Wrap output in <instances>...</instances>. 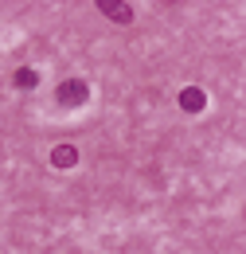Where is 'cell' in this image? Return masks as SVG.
<instances>
[{
	"mask_svg": "<svg viewBox=\"0 0 246 254\" xmlns=\"http://www.w3.org/2000/svg\"><path fill=\"white\" fill-rule=\"evenodd\" d=\"M94 4H98V12H102V16H106V20H114V24H133V8H129V4H125V0H94Z\"/></svg>",
	"mask_w": 246,
	"mask_h": 254,
	"instance_id": "cell-1",
	"label": "cell"
},
{
	"mask_svg": "<svg viewBox=\"0 0 246 254\" xmlns=\"http://www.w3.org/2000/svg\"><path fill=\"white\" fill-rule=\"evenodd\" d=\"M86 94H90V90H86V82H82V78L62 82V86H59V102H62V106H82V102H86Z\"/></svg>",
	"mask_w": 246,
	"mask_h": 254,
	"instance_id": "cell-2",
	"label": "cell"
},
{
	"mask_svg": "<svg viewBox=\"0 0 246 254\" xmlns=\"http://www.w3.org/2000/svg\"><path fill=\"white\" fill-rule=\"evenodd\" d=\"M207 106V94L199 90V86H184L180 90V110H187V114H199Z\"/></svg>",
	"mask_w": 246,
	"mask_h": 254,
	"instance_id": "cell-3",
	"label": "cell"
},
{
	"mask_svg": "<svg viewBox=\"0 0 246 254\" xmlns=\"http://www.w3.org/2000/svg\"><path fill=\"white\" fill-rule=\"evenodd\" d=\"M51 164H55V168H74V164H78V149H74V145H55V149H51Z\"/></svg>",
	"mask_w": 246,
	"mask_h": 254,
	"instance_id": "cell-4",
	"label": "cell"
},
{
	"mask_svg": "<svg viewBox=\"0 0 246 254\" xmlns=\"http://www.w3.org/2000/svg\"><path fill=\"white\" fill-rule=\"evenodd\" d=\"M12 86H16V90H35V86H39V70H35V66H20V70L12 74Z\"/></svg>",
	"mask_w": 246,
	"mask_h": 254,
	"instance_id": "cell-5",
	"label": "cell"
}]
</instances>
